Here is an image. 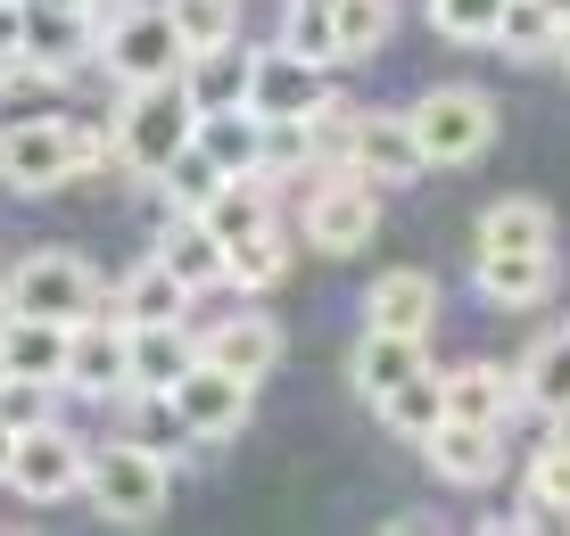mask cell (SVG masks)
Here are the masks:
<instances>
[{"mask_svg":"<svg viewBox=\"0 0 570 536\" xmlns=\"http://www.w3.org/2000/svg\"><path fill=\"white\" fill-rule=\"evenodd\" d=\"M282 272H289L282 231H257V240H240V248H232V289H273Z\"/></svg>","mask_w":570,"mask_h":536,"instance_id":"obj_37","label":"cell"},{"mask_svg":"<svg viewBox=\"0 0 570 536\" xmlns=\"http://www.w3.org/2000/svg\"><path fill=\"white\" fill-rule=\"evenodd\" d=\"M199 215L215 224V240H224V248H240V240H257V231H273V198H265V173H232V182L215 190Z\"/></svg>","mask_w":570,"mask_h":536,"instance_id":"obj_26","label":"cell"},{"mask_svg":"<svg viewBox=\"0 0 570 536\" xmlns=\"http://www.w3.org/2000/svg\"><path fill=\"white\" fill-rule=\"evenodd\" d=\"M546 9H554V26H562V33H570V0H546Z\"/></svg>","mask_w":570,"mask_h":536,"instance_id":"obj_41","label":"cell"},{"mask_svg":"<svg viewBox=\"0 0 570 536\" xmlns=\"http://www.w3.org/2000/svg\"><path fill=\"white\" fill-rule=\"evenodd\" d=\"M91 50H100V17L91 9H75V0H26V58L50 83H67Z\"/></svg>","mask_w":570,"mask_h":536,"instance_id":"obj_11","label":"cell"},{"mask_svg":"<svg viewBox=\"0 0 570 536\" xmlns=\"http://www.w3.org/2000/svg\"><path fill=\"white\" fill-rule=\"evenodd\" d=\"M190 297H199V289H190L183 272L166 265V256H149V265L125 272V289H116V314H125V322H183Z\"/></svg>","mask_w":570,"mask_h":536,"instance_id":"obj_21","label":"cell"},{"mask_svg":"<svg viewBox=\"0 0 570 536\" xmlns=\"http://www.w3.org/2000/svg\"><path fill=\"white\" fill-rule=\"evenodd\" d=\"M166 17L183 26L190 50H224L240 33V0H166Z\"/></svg>","mask_w":570,"mask_h":536,"instance_id":"obj_35","label":"cell"},{"mask_svg":"<svg viewBox=\"0 0 570 536\" xmlns=\"http://www.w3.org/2000/svg\"><path fill=\"white\" fill-rule=\"evenodd\" d=\"M67 396H132V322H75L67 339Z\"/></svg>","mask_w":570,"mask_h":536,"instance_id":"obj_10","label":"cell"},{"mask_svg":"<svg viewBox=\"0 0 570 536\" xmlns=\"http://www.w3.org/2000/svg\"><path fill=\"white\" fill-rule=\"evenodd\" d=\"M562 67H570V33H562Z\"/></svg>","mask_w":570,"mask_h":536,"instance_id":"obj_43","label":"cell"},{"mask_svg":"<svg viewBox=\"0 0 570 536\" xmlns=\"http://www.w3.org/2000/svg\"><path fill=\"white\" fill-rule=\"evenodd\" d=\"M83 495L100 504V520L116 528H149L157 512H166V495H174V463L157 446L141 438H108V446H91V479Z\"/></svg>","mask_w":570,"mask_h":536,"instance_id":"obj_1","label":"cell"},{"mask_svg":"<svg viewBox=\"0 0 570 536\" xmlns=\"http://www.w3.org/2000/svg\"><path fill=\"white\" fill-rule=\"evenodd\" d=\"M554 289V256H488L480 248V297L488 306H538Z\"/></svg>","mask_w":570,"mask_h":536,"instance_id":"obj_29","label":"cell"},{"mask_svg":"<svg viewBox=\"0 0 570 536\" xmlns=\"http://www.w3.org/2000/svg\"><path fill=\"white\" fill-rule=\"evenodd\" d=\"M0 306H9V289H0Z\"/></svg>","mask_w":570,"mask_h":536,"instance_id":"obj_45","label":"cell"},{"mask_svg":"<svg viewBox=\"0 0 570 536\" xmlns=\"http://www.w3.org/2000/svg\"><path fill=\"white\" fill-rule=\"evenodd\" d=\"M248 108L273 116V125H289V116H323L331 108V67H314L298 50H257V91H248Z\"/></svg>","mask_w":570,"mask_h":536,"instance_id":"obj_13","label":"cell"},{"mask_svg":"<svg viewBox=\"0 0 570 536\" xmlns=\"http://www.w3.org/2000/svg\"><path fill=\"white\" fill-rule=\"evenodd\" d=\"M480 248L488 256H554V215L538 198H497L480 215Z\"/></svg>","mask_w":570,"mask_h":536,"instance_id":"obj_24","label":"cell"},{"mask_svg":"<svg viewBox=\"0 0 570 536\" xmlns=\"http://www.w3.org/2000/svg\"><path fill=\"white\" fill-rule=\"evenodd\" d=\"M190 141H199V108H190L183 83H141V91L116 99V157H125L132 173L157 182Z\"/></svg>","mask_w":570,"mask_h":536,"instance_id":"obj_2","label":"cell"},{"mask_svg":"<svg viewBox=\"0 0 570 536\" xmlns=\"http://www.w3.org/2000/svg\"><path fill=\"white\" fill-rule=\"evenodd\" d=\"M381 421L397 429V438H414V446H422L430 429L446 421V371H430V364H422L414 380H397V388L381 396Z\"/></svg>","mask_w":570,"mask_h":536,"instance_id":"obj_28","label":"cell"},{"mask_svg":"<svg viewBox=\"0 0 570 536\" xmlns=\"http://www.w3.org/2000/svg\"><path fill=\"white\" fill-rule=\"evenodd\" d=\"M157 182H166V198H174V215H199V207H207V198H215V190H224V182H232V173H224V166H215V157H207L199 141H190V149H183V157H174V166H166V173H157Z\"/></svg>","mask_w":570,"mask_h":536,"instance_id":"obj_33","label":"cell"},{"mask_svg":"<svg viewBox=\"0 0 570 536\" xmlns=\"http://www.w3.org/2000/svg\"><path fill=\"white\" fill-rule=\"evenodd\" d=\"M430 364V339H405V330H372L364 322V339H356V355H347V380H356L372 405H381L397 380H414V371Z\"/></svg>","mask_w":570,"mask_h":536,"instance_id":"obj_19","label":"cell"},{"mask_svg":"<svg viewBox=\"0 0 570 536\" xmlns=\"http://www.w3.org/2000/svg\"><path fill=\"white\" fill-rule=\"evenodd\" d=\"M570 528V438H546L538 463H529V512L521 528Z\"/></svg>","mask_w":570,"mask_h":536,"instance_id":"obj_30","label":"cell"},{"mask_svg":"<svg viewBox=\"0 0 570 536\" xmlns=\"http://www.w3.org/2000/svg\"><path fill=\"white\" fill-rule=\"evenodd\" d=\"M414 132L430 149V166H471L488 141H497V99L471 83H439L414 99Z\"/></svg>","mask_w":570,"mask_h":536,"instance_id":"obj_5","label":"cell"},{"mask_svg":"<svg viewBox=\"0 0 570 536\" xmlns=\"http://www.w3.org/2000/svg\"><path fill=\"white\" fill-rule=\"evenodd\" d=\"M331 26H340V67H347V58H372L389 42L397 9H389V0H331Z\"/></svg>","mask_w":570,"mask_h":536,"instance_id":"obj_32","label":"cell"},{"mask_svg":"<svg viewBox=\"0 0 570 536\" xmlns=\"http://www.w3.org/2000/svg\"><path fill=\"white\" fill-rule=\"evenodd\" d=\"M422 166H430V149L414 132V108H405V116L397 108H356V116H347V173L397 190V182H414Z\"/></svg>","mask_w":570,"mask_h":536,"instance_id":"obj_7","label":"cell"},{"mask_svg":"<svg viewBox=\"0 0 570 536\" xmlns=\"http://www.w3.org/2000/svg\"><path fill=\"white\" fill-rule=\"evenodd\" d=\"M248 388H257V380H240V371H224V364H207V355H199L166 396L183 405L190 438H240V429H248Z\"/></svg>","mask_w":570,"mask_h":536,"instance_id":"obj_12","label":"cell"},{"mask_svg":"<svg viewBox=\"0 0 570 536\" xmlns=\"http://www.w3.org/2000/svg\"><path fill=\"white\" fill-rule=\"evenodd\" d=\"M521 405H529V396H521V371H497V364H455V371H446V413H455V421L504 429Z\"/></svg>","mask_w":570,"mask_h":536,"instance_id":"obj_18","label":"cell"},{"mask_svg":"<svg viewBox=\"0 0 570 536\" xmlns=\"http://www.w3.org/2000/svg\"><path fill=\"white\" fill-rule=\"evenodd\" d=\"M0 58H26V0H0Z\"/></svg>","mask_w":570,"mask_h":536,"instance_id":"obj_39","label":"cell"},{"mask_svg":"<svg viewBox=\"0 0 570 536\" xmlns=\"http://www.w3.org/2000/svg\"><path fill=\"white\" fill-rule=\"evenodd\" d=\"M75 9H100V0H75Z\"/></svg>","mask_w":570,"mask_h":536,"instance_id":"obj_44","label":"cell"},{"mask_svg":"<svg viewBox=\"0 0 570 536\" xmlns=\"http://www.w3.org/2000/svg\"><path fill=\"white\" fill-rule=\"evenodd\" d=\"M83 479H91V446H83V438H67L58 421H42V429H26V438H17V470H9V487L26 495V504L83 495Z\"/></svg>","mask_w":570,"mask_h":536,"instance_id":"obj_9","label":"cell"},{"mask_svg":"<svg viewBox=\"0 0 570 536\" xmlns=\"http://www.w3.org/2000/svg\"><path fill=\"white\" fill-rule=\"evenodd\" d=\"M183 91H190V108H199V116H215V108H248V91H257V50H240V42L190 50Z\"/></svg>","mask_w":570,"mask_h":536,"instance_id":"obj_17","label":"cell"},{"mask_svg":"<svg viewBox=\"0 0 570 536\" xmlns=\"http://www.w3.org/2000/svg\"><path fill=\"white\" fill-rule=\"evenodd\" d=\"M364 322L372 330H405V339H430V322H439V281L414 265L381 272V281L364 289Z\"/></svg>","mask_w":570,"mask_h":536,"instance_id":"obj_16","label":"cell"},{"mask_svg":"<svg viewBox=\"0 0 570 536\" xmlns=\"http://www.w3.org/2000/svg\"><path fill=\"white\" fill-rule=\"evenodd\" d=\"M554 42H562V26H554V9H546V0H504L497 50H513V58H546Z\"/></svg>","mask_w":570,"mask_h":536,"instance_id":"obj_34","label":"cell"},{"mask_svg":"<svg viewBox=\"0 0 570 536\" xmlns=\"http://www.w3.org/2000/svg\"><path fill=\"white\" fill-rule=\"evenodd\" d=\"M50 380H26V371H17V380L9 388H0V421H9V429H42L50 421Z\"/></svg>","mask_w":570,"mask_h":536,"instance_id":"obj_38","label":"cell"},{"mask_svg":"<svg viewBox=\"0 0 570 536\" xmlns=\"http://www.w3.org/2000/svg\"><path fill=\"white\" fill-rule=\"evenodd\" d=\"M199 149L224 173H265V116L257 108H215V116H199Z\"/></svg>","mask_w":570,"mask_h":536,"instance_id":"obj_25","label":"cell"},{"mask_svg":"<svg viewBox=\"0 0 570 536\" xmlns=\"http://www.w3.org/2000/svg\"><path fill=\"white\" fill-rule=\"evenodd\" d=\"M207 364L240 371V380H265L273 364H282V322L273 314H232V322L207 330Z\"/></svg>","mask_w":570,"mask_h":536,"instance_id":"obj_20","label":"cell"},{"mask_svg":"<svg viewBox=\"0 0 570 536\" xmlns=\"http://www.w3.org/2000/svg\"><path fill=\"white\" fill-rule=\"evenodd\" d=\"M17 438H26V429H9V421H0V487H9V470H17Z\"/></svg>","mask_w":570,"mask_h":536,"instance_id":"obj_40","label":"cell"},{"mask_svg":"<svg viewBox=\"0 0 570 536\" xmlns=\"http://www.w3.org/2000/svg\"><path fill=\"white\" fill-rule=\"evenodd\" d=\"M199 355L207 339H190L183 322H132V388H174Z\"/></svg>","mask_w":570,"mask_h":536,"instance_id":"obj_22","label":"cell"},{"mask_svg":"<svg viewBox=\"0 0 570 536\" xmlns=\"http://www.w3.org/2000/svg\"><path fill=\"white\" fill-rule=\"evenodd\" d=\"M521 396L529 413H546V421H570V330H554V339H538L521 355Z\"/></svg>","mask_w":570,"mask_h":536,"instance_id":"obj_27","label":"cell"},{"mask_svg":"<svg viewBox=\"0 0 570 536\" xmlns=\"http://www.w3.org/2000/svg\"><path fill=\"white\" fill-rule=\"evenodd\" d=\"M9 380H17V371H9V347H0V388H9Z\"/></svg>","mask_w":570,"mask_h":536,"instance_id":"obj_42","label":"cell"},{"mask_svg":"<svg viewBox=\"0 0 570 536\" xmlns=\"http://www.w3.org/2000/svg\"><path fill=\"white\" fill-rule=\"evenodd\" d=\"M67 339H75V322H50V314L0 306V347H9V371H26V380L67 388Z\"/></svg>","mask_w":570,"mask_h":536,"instance_id":"obj_15","label":"cell"},{"mask_svg":"<svg viewBox=\"0 0 570 536\" xmlns=\"http://www.w3.org/2000/svg\"><path fill=\"white\" fill-rule=\"evenodd\" d=\"M83 173V149H75V116H17L0 125V190L50 198Z\"/></svg>","mask_w":570,"mask_h":536,"instance_id":"obj_4","label":"cell"},{"mask_svg":"<svg viewBox=\"0 0 570 536\" xmlns=\"http://www.w3.org/2000/svg\"><path fill=\"white\" fill-rule=\"evenodd\" d=\"M430 26H439L446 42H497L504 0H430Z\"/></svg>","mask_w":570,"mask_h":536,"instance_id":"obj_36","label":"cell"},{"mask_svg":"<svg viewBox=\"0 0 570 536\" xmlns=\"http://www.w3.org/2000/svg\"><path fill=\"white\" fill-rule=\"evenodd\" d=\"M381 182H364V173H340V182H323L306 198V248L314 256H356L372 231H381Z\"/></svg>","mask_w":570,"mask_h":536,"instance_id":"obj_8","label":"cell"},{"mask_svg":"<svg viewBox=\"0 0 570 536\" xmlns=\"http://www.w3.org/2000/svg\"><path fill=\"white\" fill-rule=\"evenodd\" d=\"M282 50L314 58V67H340V26H331V0H289V17H282Z\"/></svg>","mask_w":570,"mask_h":536,"instance_id":"obj_31","label":"cell"},{"mask_svg":"<svg viewBox=\"0 0 570 536\" xmlns=\"http://www.w3.org/2000/svg\"><path fill=\"white\" fill-rule=\"evenodd\" d=\"M9 306L17 314H50V322H83L100 314V281L75 248H33L26 265L9 272Z\"/></svg>","mask_w":570,"mask_h":536,"instance_id":"obj_6","label":"cell"},{"mask_svg":"<svg viewBox=\"0 0 570 536\" xmlns=\"http://www.w3.org/2000/svg\"><path fill=\"white\" fill-rule=\"evenodd\" d=\"M100 67H108L125 91H141V83H183L190 42H183V26L166 17V0H157V9H116V17H108Z\"/></svg>","mask_w":570,"mask_h":536,"instance_id":"obj_3","label":"cell"},{"mask_svg":"<svg viewBox=\"0 0 570 536\" xmlns=\"http://www.w3.org/2000/svg\"><path fill=\"white\" fill-rule=\"evenodd\" d=\"M157 256H166V265L183 272L190 289L232 281V248L215 240V224H207V215H174V224H166V240H157Z\"/></svg>","mask_w":570,"mask_h":536,"instance_id":"obj_23","label":"cell"},{"mask_svg":"<svg viewBox=\"0 0 570 536\" xmlns=\"http://www.w3.org/2000/svg\"><path fill=\"white\" fill-rule=\"evenodd\" d=\"M422 454H430V470H439V479H455V487H488V479H497V463H504V429H488V421H455V413H446V421L422 438Z\"/></svg>","mask_w":570,"mask_h":536,"instance_id":"obj_14","label":"cell"}]
</instances>
